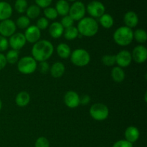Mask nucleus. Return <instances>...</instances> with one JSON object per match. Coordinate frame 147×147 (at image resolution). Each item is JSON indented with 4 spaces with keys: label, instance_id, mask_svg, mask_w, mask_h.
I'll return each instance as SVG.
<instances>
[{
    "label": "nucleus",
    "instance_id": "nucleus-23",
    "mask_svg": "<svg viewBox=\"0 0 147 147\" xmlns=\"http://www.w3.org/2000/svg\"><path fill=\"white\" fill-rule=\"evenodd\" d=\"M111 78L113 81L116 83H121L124 80L126 74L125 71L122 67L116 66L111 70Z\"/></svg>",
    "mask_w": 147,
    "mask_h": 147
},
{
    "label": "nucleus",
    "instance_id": "nucleus-25",
    "mask_svg": "<svg viewBox=\"0 0 147 147\" xmlns=\"http://www.w3.org/2000/svg\"><path fill=\"white\" fill-rule=\"evenodd\" d=\"M26 14H27V17L29 19H32V20H34V19L37 18V17L40 16V12H41V10L40 8L37 6L36 4H32V5H30V7H27V10H26Z\"/></svg>",
    "mask_w": 147,
    "mask_h": 147
},
{
    "label": "nucleus",
    "instance_id": "nucleus-13",
    "mask_svg": "<svg viewBox=\"0 0 147 147\" xmlns=\"http://www.w3.org/2000/svg\"><path fill=\"white\" fill-rule=\"evenodd\" d=\"M132 60L138 64L145 63L147 59V49L144 45H137L134 48L131 53Z\"/></svg>",
    "mask_w": 147,
    "mask_h": 147
},
{
    "label": "nucleus",
    "instance_id": "nucleus-21",
    "mask_svg": "<svg viewBox=\"0 0 147 147\" xmlns=\"http://www.w3.org/2000/svg\"><path fill=\"white\" fill-rule=\"evenodd\" d=\"M58 15L64 16L68 15L69 9H70V4L68 1L66 0H58L56 2L55 8Z\"/></svg>",
    "mask_w": 147,
    "mask_h": 147
},
{
    "label": "nucleus",
    "instance_id": "nucleus-5",
    "mask_svg": "<svg viewBox=\"0 0 147 147\" xmlns=\"http://www.w3.org/2000/svg\"><path fill=\"white\" fill-rule=\"evenodd\" d=\"M37 68V62L32 56H24L17 62V69L23 75H30Z\"/></svg>",
    "mask_w": 147,
    "mask_h": 147
},
{
    "label": "nucleus",
    "instance_id": "nucleus-16",
    "mask_svg": "<svg viewBox=\"0 0 147 147\" xmlns=\"http://www.w3.org/2000/svg\"><path fill=\"white\" fill-rule=\"evenodd\" d=\"M123 22L126 27L129 28H134L139 24V17L134 11H129L123 16Z\"/></svg>",
    "mask_w": 147,
    "mask_h": 147
},
{
    "label": "nucleus",
    "instance_id": "nucleus-8",
    "mask_svg": "<svg viewBox=\"0 0 147 147\" xmlns=\"http://www.w3.org/2000/svg\"><path fill=\"white\" fill-rule=\"evenodd\" d=\"M86 11L91 16L92 18H99L105 13L106 7L100 1L93 0L88 3L86 7Z\"/></svg>",
    "mask_w": 147,
    "mask_h": 147
},
{
    "label": "nucleus",
    "instance_id": "nucleus-1",
    "mask_svg": "<svg viewBox=\"0 0 147 147\" xmlns=\"http://www.w3.org/2000/svg\"><path fill=\"white\" fill-rule=\"evenodd\" d=\"M54 53V46L47 40H39L32 48V57L37 62L47 61Z\"/></svg>",
    "mask_w": 147,
    "mask_h": 147
},
{
    "label": "nucleus",
    "instance_id": "nucleus-39",
    "mask_svg": "<svg viewBox=\"0 0 147 147\" xmlns=\"http://www.w3.org/2000/svg\"><path fill=\"white\" fill-rule=\"evenodd\" d=\"M36 5L38 6L40 8L45 9L50 7V4L53 2V0H34Z\"/></svg>",
    "mask_w": 147,
    "mask_h": 147
},
{
    "label": "nucleus",
    "instance_id": "nucleus-34",
    "mask_svg": "<svg viewBox=\"0 0 147 147\" xmlns=\"http://www.w3.org/2000/svg\"><path fill=\"white\" fill-rule=\"evenodd\" d=\"M36 26L40 29V30H46L49 27V20L45 17H40L37 20Z\"/></svg>",
    "mask_w": 147,
    "mask_h": 147
},
{
    "label": "nucleus",
    "instance_id": "nucleus-19",
    "mask_svg": "<svg viewBox=\"0 0 147 147\" xmlns=\"http://www.w3.org/2000/svg\"><path fill=\"white\" fill-rule=\"evenodd\" d=\"M50 72L51 76L55 78H59L64 75L65 72V65L61 62H56L53 63L50 67Z\"/></svg>",
    "mask_w": 147,
    "mask_h": 147
},
{
    "label": "nucleus",
    "instance_id": "nucleus-36",
    "mask_svg": "<svg viewBox=\"0 0 147 147\" xmlns=\"http://www.w3.org/2000/svg\"><path fill=\"white\" fill-rule=\"evenodd\" d=\"M9 46V40L7 37L0 35V53H2L3 52L7 50Z\"/></svg>",
    "mask_w": 147,
    "mask_h": 147
},
{
    "label": "nucleus",
    "instance_id": "nucleus-20",
    "mask_svg": "<svg viewBox=\"0 0 147 147\" xmlns=\"http://www.w3.org/2000/svg\"><path fill=\"white\" fill-rule=\"evenodd\" d=\"M56 51H57V55L62 59L69 58L72 53L70 46L64 42L60 43L57 46Z\"/></svg>",
    "mask_w": 147,
    "mask_h": 147
},
{
    "label": "nucleus",
    "instance_id": "nucleus-27",
    "mask_svg": "<svg viewBox=\"0 0 147 147\" xmlns=\"http://www.w3.org/2000/svg\"><path fill=\"white\" fill-rule=\"evenodd\" d=\"M20 57V53H19L18 50H10L6 54L5 57L6 60H7V63H9V64L14 65L15 63H17Z\"/></svg>",
    "mask_w": 147,
    "mask_h": 147
},
{
    "label": "nucleus",
    "instance_id": "nucleus-6",
    "mask_svg": "<svg viewBox=\"0 0 147 147\" xmlns=\"http://www.w3.org/2000/svg\"><path fill=\"white\" fill-rule=\"evenodd\" d=\"M89 113L94 120L103 121L109 117V109L108 106L103 103H96L92 105L89 110Z\"/></svg>",
    "mask_w": 147,
    "mask_h": 147
},
{
    "label": "nucleus",
    "instance_id": "nucleus-26",
    "mask_svg": "<svg viewBox=\"0 0 147 147\" xmlns=\"http://www.w3.org/2000/svg\"><path fill=\"white\" fill-rule=\"evenodd\" d=\"M63 34H64V37L66 40L70 41V40H74L75 39L77 38L79 35V32L77 27L72 26L68 28L65 29Z\"/></svg>",
    "mask_w": 147,
    "mask_h": 147
},
{
    "label": "nucleus",
    "instance_id": "nucleus-22",
    "mask_svg": "<svg viewBox=\"0 0 147 147\" xmlns=\"http://www.w3.org/2000/svg\"><path fill=\"white\" fill-rule=\"evenodd\" d=\"M30 101V96L27 92L21 91L17 95L15 98V103L20 107L27 106Z\"/></svg>",
    "mask_w": 147,
    "mask_h": 147
},
{
    "label": "nucleus",
    "instance_id": "nucleus-10",
    "mask_svg": "<svg viewBox=\"0 0 147 147\" xmlns=\"http://www.w3.org/2000/svg\"><path fill=\"white\" fill-rule=\"evenodd\" d=\"M24 35L26 41L34 44L40 40L41 37V30L36 25H30L25 30Z\"/></svg>",
    "mask_w": 147,
    "mask_h": 147
},
{
    "label": "nucleus",
    "instance_id": "nucleus-14",
    "mask_svg": "<svg viewBox=\"0 0 147 147\" xmlns=\"http://www.w3.org/2000/svg\"><path fill=\"white\" fill-rule=\"evenodd\" d=\"M64 103L70 109H76L80 105V96L74 90H69L64 96Z\"/></svg>",
    "mask_w": 147,
    "mask_h": 147
},
{
    "label": "nucleus",
    "instance_id": "nucleus-28",
    "mask_svg": "<svg viewBox=\"0 0 147 147\" xmlns=\"http://www.w3.org/2000/svg\"><path fill=\"white\" fill-rule=\"evenodd\" d=\"M134 39L139 43H145L147 40L146 32L143 29H137L134 32Z\"/></svg>",
    "mask_w": 147,
    "mask_h": 147
},
{
    "label": "nucleus",
    "instance_id": "nucleus-30",
    "mask_svg": "<svg viewBox=\"0 0 147 147\" xmlns=\"http://www.w3.org/2000/svg\"><path fill=\"white\" fill-rule=\"evenodd\" d=\"M28 7V3L27 0H16L14 4L15 10L20 14L25 12Z\"/></svg>",
    "mask_w": 147,
    "mask_h": 147
},
{
    "label": "nucleus",
    "instance_id": "nucleus-12",
    "mask_svg": "<svg viewBox=\"0 0 147 147\" xmlns=\"http://www.w3.org/2000/svg\"><path fill=\"white\" fill-rule=\"evenodd\" d=\"M116 63L120 67H126L131 63V53L129 51L123 50L116 55Z\"/></svg>",
    "mask_w": 147,
    "mask_h": 147
},
{
    "label": "nucleus",
    "instance_id": "nucleus-33",
    "mask_svg": "<svg viewBox=\"0 0 147 147\" xmlns=\"http://www.w3.org/2000/svg\"><path fill=\"white\" fill-rule=\"evenodd\" d=\"M34 147H50V142L46 137L40 136L36 140Z\"/></svg>",
    "mask_w": 147,
    "mask_h": 147
},
{
    "label": "nucleus",
    "instance_id": "nucleus-31",
    "mask_svg": "<svg viewBox=\"0 0 147 147\" xmlns=\"http://www.w3.org/2000/svg\"><path fill=\"white\" fill-rule=\"evenodd\" d=\"M44 14L45 17L48 20H55L57 17V16H58V14H57L55 9L54 7H48L47 8L44 9Z\"/></svg>",
    "mask_w": 147,
    "mask_h": 147
},
{
    "label": "nucleus",
    "instance_id": "nucleus-35",
    "mask_svg": "<svg viewBox=\"0 0 147 147\" xmlns=\"http://www.w3.org/2000/svg\"><path fill=\"white\" fill-rule=\"evenodd\" d=\"M73 23H74V21H73V19H72L69 15H66L63 17V19L61 20L60 24H61L62 26L64 27V29H66L73 26Z\"/></svg>",
    "mask_w": 147,
    "mask_h": 147
},
{
    "label": "nucleus",
    "instance_id": "nucleus-37",
    "mask_svg": "<svg viewBox=\"0 0 147 147\" xmlns=\"http://www.w3.org/2000/svg\"><path fill=\"white\" fill-rule=\"evenodd\" d=\"M39 70L42 74H47L50 71V65L47 61L40 62L38 65Z\"/></svg>",
    "mask_w": 147,
    "mask_h": 147
},
{
    "label": "nucleus",
    "instance_id": "nucleus-3",
    "mask_svg": "<svg viewBox=\"0 0 147 147\" xmlns=\"http://www.w3.org/2000/svg\"><path fill=\"white\" fill-rule=\"evenodd\" d=\"M113 40L119 45L125 47L132 42L134 40V32L132 29L126 26H121L116 29L113 33Z\"/></svg>",
    "mask_w": 147,
    "mask_h": 147
},
{
    "label": "nucleus",
    "instance_id": "nucleus-41",
    "mask_svg": "<svg viewBox=\"0 0 147 147\" xmlns=\"http://www.w3.org/2000/svg\"><path fill=\"white\" fill-rule=\"evenodd\" d=\"M90 101V97L88 95H83L82 97H80V104L88 105Z\"/></svg>",
    "mask_w": 147,
    "mask_h": 147
},
{
    "label": "nucleus",
    "instance_id": "nucleus-17",
    "mask_svg": "<svg viewBox=\"0 0 147 147\" xmlns=\"http://www.w3.org/2000/svg\"><path fill=\"white\" fill-rule=\"evenodd\" d=\"M13 9L11 4L7 1H0V21L8 20L12 15Z\"/></svg>",
    "mask_w": 147,
    "mask_h": 147
},
{
    "label": "nucleus",
    "instance_id": "nucleus-32",
    "mask_svg": "<svg viewBox=\"0 0 147 147\" xmlns=\"http://www.w3.org/2000/svg\"><path fill=\"white\" fill-rule=\"evenodd\" d=\"M101 61L106 66H113L116 64V56L114 55H105L102 57Z\"/></svg>",
    "mask_w": 147,
    "mask_h": 147
},
{
    "label": "nucleus",
    "instance_id": "nucleus-2",
    "mask_svg": "<svg viewBox=\"0 0 147 147\" xmlns=\"http://www.w3.org/2000/svg\"><path fill=\"white\" fill-rule=\"evenodd\" d=\"M79 34L86 37H91L98 32L99 26L95 19L92 17H84L79 21L77 27Z\"/></svg>",
    "mask_w": 147,
    "mask_h": 147
},
{
    "label": "nucleus",
    "instance_id": "nucleus-15",
    "mask_svg": "<svg viewBox=\"0 0 147 147\" xmlns=\"http://www.w3.org/2000/svg\"><path fill=\"white\" fill-rule=\"evenodd\" d=\"M124 136L125 140L134 144L139 140V136H140V132L136 126H130L126 128V129L125 130Z\"/></svg>",
    "mask_w": 147,
    "mask_h": 147
},
{
    "label": "nucleus",
    "instance_id": "nucleus-42",
    "mask_svg": "<svg viewBox=\"0 0 147 147\" xmlns=\"http://www.w3.org/2000/svg\"><path fill=\"white\" fill-rule=\"evenodd\" d=\"M1 108H2V102H1V99H0V111L1 110Z\"/></svg>",
    "mask_w": 147,
    "mask_h": 147
},
{
    "label": "nucleus",
    "instance_id": "nucleus-40",
    "mask_svg": "<svg viewBox=\"0 0 147 147\" xmlns=\"http://www.w3.org/2000/svg\"><path fill=\"white\" fill-rule=\"evenodd\" d=\"M7 60L5 55L3 53H0V70H2L7 65Z\"/></svg>",
    "mask_w": 147,
    "mask_h": 147
},
{
    "label": "nucleus",
    "instance_id": "nucleus-38",
    "mask_svg": "<svg viewBox=\"0 0 147 147\" xmlns=\"http://www.w3.org/2000/svg\"><path fill=\"white\" fill-rule=\"evenodd\" d=\"M112 147H134L133 144L130 143L125 139L119 140L113 144Z\"/></svg>",
    "mask_w": 147,
    "mask_h": 147
},
{
    "label": "nucleus",
    "instance_id": "nucleus-9",
    "mask_svg": "<svg viewBox=\"0 0 147 147\" xmlns=\"http://www.w3.org/2000/svg\"><path fill=\"white\" fill-rule=\"evenodd\" d=\"M17 26L13 20H3L0 22V35L5 37H11L15 33Z\"/></svg>",
    "mask_w": 147,
    "mask_h": 147
},
{
    "label": "nucleus",
    "instance_id": "nucleus-7",
    "mask_svg": "<svg viewBox=\"0 0 147 147\" xmlns=\"http://www.w3.org/2000/svg\"><path fill=\"white\" fill-rule=\"evenodd\" d=\"M86 12V7L85 4L80 1H76L70 6L68 15L73 21H80L84 18Z\"/></svg>",
    "mask_w": 147,
    "mask_h": 147
},
{
    "label": "nucleus",
    "instance_id": "nucleus-43",
    "mask_svg": "<svg viewBox=\"0 0 147 147\" xmlns=\"http://www.w3.org/2000/svg\"><path fill=\"white\" fill-rule=\"evenodd\" d=\"M66 1H73V2H74V1H77V0H66Z\"/></svg>",
    "mask_w": 147,
    "mask_h": 147
},
{
    "label": "nucleus",
    "instance_id": "nucleus-24",
    "mask_svg": "<svg viewBox=\"0 0 147 147\" xmlns=\"http://www.w3.org/2000/svg\"><path fill=\"white\" fill-rule=\"evenodd\" d=\"M99 22L103 28L110 29L114 24V20L110 14L104 13L101 17H99Z\"/></svg>",
    "mask_w": 147,
    "mask_h": 147
},
{
    "label": "nucleus",
    "instance_id": "nucleus-4",
    "mask_svg": "<svg viewBox=\"0 0 147 147\" xmlns=\"http://www.w3.org/2000/svg\"><path fill=\"white\" fill-rule=\"evenodd\" d=\"M70 61L78 67L88 65L90 61V55L88 52L83 48H78L73 50L70 56Z\"/></svg>",
    "mask_w": 147,
    "mask_h": 147
},
{
    "label": "nucleus",
    "instance_id": "nucleus-18",
    "mask_svg": "<svg viewBox=\"0 0 147 147\" xmlns=\"http://www.w3.org/2000/svg\"><path fill=\"white\" fill-rule=\"evenodd\" d=\"M64 27L59 22H54L49 27V33L54 39L60 38L64 32Z\"/></svg>",
    "mask_w": 147,
    "mask_h": 147
},
{
    "label": "nucleus",
    "instance_id": "nucleus-29",
    "mask_svg": "<svg viewBox=\"0 0 147 147\" xmlns=\"http://www.w3.org/2000/svg\"><path fill=\"white\" fill-rule=\"evenodd\" d=\"M15 24L18 28L22 29V30H24V29L26 30L29 26H30V20L27 16H21L17 18Z\"/></svg>",
    "mask_w": 147,
    "mask_h": 147
},
{
    "label": "nucleus",
    "instance_id": "nucleus-11",
    "mask_svg": "<svg viewBox=\"0 0 147 147\" xmlns=\"http://www.w3.org/2000/svg\"><path fill=\"white\" fill-rule=\"evenodd\" d=\"M26 39L24 37V34L20 32L14 33L13 35H11L9 37V45L11 47L12 50H20L22 49L25 45Z\"/></svg>",
    "mask_w": 147,
    "mask_h": 147
}]
</instances>
